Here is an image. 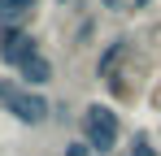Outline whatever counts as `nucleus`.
Wrapping results in <instances>:
<instances>
[{"label": "nucleus", "instance_id": "obj_1", "mask_svg": "<svg viewBox=\"0 0 161 156\" xmlns=\"http://www.w3.org/2000/svg\"><path fill=\"white\" fill-rule=\"evenodd\" d=\"M118 126H122V117H118L109 104H87L83 117H79L83 143L96 156H113V148H118Z\"/></svg>", "mask_w": 161, "mask_h": 156}, {"label": "nucleus", "instance_id": "obj_2", "mask_svg": "<svg viewBox=\"0 0 161 156\" xmlns=\"http://www.w3.org/2000/svg\"><path fill=\"white\" fill-rule=\"evenodd\" d=\"M0 104L22 122V126H39V122H48V100L39 96V91H31L22 82H4V91H0Z\"/></svg>", "mask_w": 161, "mask_h": 156}, {"label": "nucleus", "instance_id": "obj_3", "mask_svg": "<svg viewBox=\"0 0 161 156\" xmlns=\"http://www.w3.org/2000/svg\"><path fill=\"white\" fill-rule=\"evenodd\" d=\"M31 56H39V39H35V35H26L18 22H13V26H0V61L18 70V65H22V61H31Z\"/></svg>", "mask_w": 161, "mask_h": 156}, {"label": "nucleus", "instance_id": "obj_4", "mask_svg": "<svg viewBox=\"0 0 161 156\" xmlns=\"http://www.w3.org/2000/svg\"><path fill=\"white\" fill-rule=\"evenodd\" d=\"M18 78H22V87H44V82H53V61L39 52V56L18 65Z\"/></svg>", "mask_w": 161, "mask_h": 156}, {"label": "nucleus", "instance_id": "obj_5", "mask_svg": "<svg viewBox=\"0 0 161 156\" xmlns=\"http://www.w3.org/2000/svg\"><path fill=\"white\" fill-rule=\"evenodd\" d=\"M39 0H0V26H13V22H22L31 9H35Z\"/></svg>", "mask_w": 161, "mask_h": 156}, {"label": "nucleus", "instance_id": "obj_6", "mask_svg": "<svg viewBox=\"0 0 161 156\" xmlns=\"http://www.w3.org/2000/svg\"><path fill=\"white\" fill-rule=\"evenodd\" d=\"M122 56H126V39H113V44L100 52V61H96V74H100V78H109L113 61H122Z\"/></svg>", "mask_w": 161, "mask_h": 156}, {"label": "nucleus", "instance_id": "obj_7", "mask_svg": "<svg viewBox=\"0 0 161 156\" xmlns=\"http://www.w3.org/2000/svg\"><path fill=\"white\" fill-rule=\"evenodd\" d=\"M131 156H157V148L148 143V134H144V130H139V134L131 139Z\"/></svg>", "mask_w": 161, "mask_h": 156}, {"label": "nucleus", "instance_id": "obj_8", "mask_svg": "<svg viewBox=\"0 0 161 156\" xmlns=\"http://www.w3.org/2000/svg\"><path fill=\"white\" fill-rule=\"evenodd\" d=\"M65 156H92V148H87V143H83V139H74V143H70V148H65Z\"/></svg>", "mask_w": 161, "mask_h": 156}, {"label": "nucleus", "instance_id": "obj_9", "mask_svg": "<svg viewBox=\"0 0 161 156\" xmlns=\"http://www.w3.org/2000/svg\"><path fill=\"white\" fill-rule=\"evenodd\" d=\"M144 4H148V0H131V9H144Z\"/></svg>", "mask_w": 161, "mask_h": 156}, {"label": "nucleus", "instance_id": "obj_10", "mask_svg": "<svg viewBox=\"0 0 161 156\" xmlns=\"http://www.w3.org/2000/svg\"><path fill=\"white\" fill-rule=\"evenodd\" d=\"M0 91H4V78H0Z\"/></svg>", "mask_w": 161, "mask_h": 156}]
</instances>
